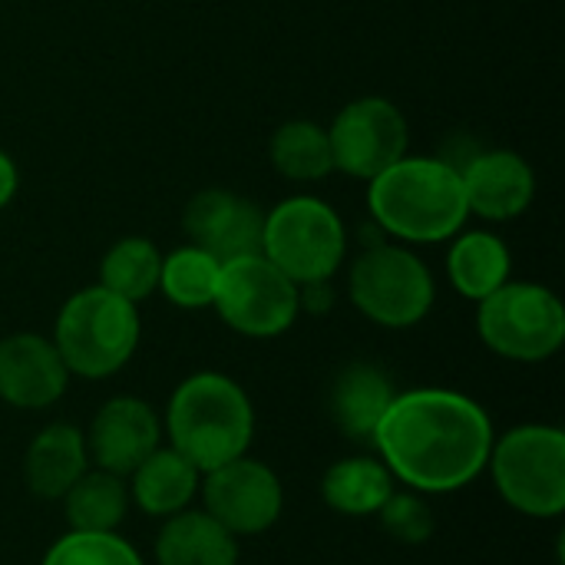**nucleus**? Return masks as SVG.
I'll list each match as a JSON object with an SVG mask.
<instances>
[{"instance_id":"1","label":"nucleus","mask_w":565,"mask_h":565,"mask_svg":"<svg viewBox=\"0 0 565 565\" xmlns=\"http://www.w3.org/2000/svg\"><path fill=\"white\" fill-rule=\"evenodd\" d=\"M497 430L483 404L450 387H414L391 401L374 427V450L414 493H460L487 473Z\"/></svg>"},{"instance_id":"2","label":"nucleus","mask_w":565,"mask_h":565,"mask_svg":"<svg viewBox=\"0 0 565 565\" xmlns=\"http://www.w3.org/2000/svg\"><path fill=\"white\" fill-rule=\"evenodd\" d=\"M162 437L199 473H209L252 450L255 404L228 374H189L166 404Z\"/></svg>"},{"instance_id":"3","label":"nucleus","mask_w":565,"mask_h":565,"mask_svg":"<svg viewBox=\"0 0 565 565\" xmlns=\"http://www.w3.org/2000/svg\"><path fill=\"white\" fill-rule=\"evenodd\" d=\"M367 209L384 232L414 245L454 238L470 215L460 166L427 156H404L374 175Z\"/></svg>"},{"instance_id":"4","label":"nucleus","mask_w":565,"mask_h":565,"mask_svg":"<svg viewBox=\"0 0 565 565\" xmlns=\"http://www.w3.org/2000/svg\"><path fill=\"white\" fill-rule=\"evenodd\" d=\"M139 338L142 321L136 305L103 285H93L66 298L50 341L56 344L70 377L106 381L132 361Z\"/></svg>"},{"instance_id":"5","label":"nucleus","mask_w":565,"mask_h":565,"mask_svg":"<svg viewBox=\"0 0 565 565\" xmlns=\"http://www.w3.org/2000/svg\"><path fill=\"white\" fill-rule=\"evenodd\" d=\"M487 470L500 500L520 516L559 520L565 513L563 427L520 424L497 434Z\"/></svg>"},{"instance_id":"6","label":"nucleus","mask_w":565,"mask_h":565,"mask_svg":"<svg viewBox=\"0 0 565 565\" xmlns=\"http://www.w3.org/2000/svg\"><path fill=\"white\" fill-rule=\"evenodd\" d=\"M480 341L516 364H543L565 344V308L556 291L536 281H507L477 301Z\"/></svg>"},{"instance_id":"7","label":"nucleus","mask_w":565,"mask_h":565,"mask_svg":"<svg viewBox=\"0 0 565 565\" xmlns=\"http://www.w3.org/2000/svg\"><path fill=\"white\" fill-rule=\"evenodd\" d=\"M344 252L348 232L341 215L315 195L285 199L265 215L262 255L298 288L328 281L341 268Z\"/></svg>"},{"instance_id":"8","label":"nucleus","mask_w":565,"mask_h":565,"mask_svg":"<svg viewBox=\"0 0 565 565\" xmlns=\"http://www.w3.org/2000/svg\"><path fill=\"white\" fill-rule=\"evenodd\" d=\"M348 288L354 308L391 331L420 324L437 301L430 268L401 245H374L358 255Z\"/></svg>"},{"instance_id":"9","label":"nucleus","mask_w":565,"mask_h":565,"mask_svg":"<svg viewBox=\"0 0 565 565\" xmlns=\"http://www.w3.org/2000/svg\"><path fill=\"white\" fill-rule=\"evenodd\" d=\"M212 308L218 318L245 338H278L301 315L298 285L278 271L262 252L222 262L218 291Z\"/></svg>"},{"instance_id":"10","label":"nucleus","mask_w":565,"mask_h":565,"mask_svg":"<svg viewBox=\"0 0 565 565\" xmlns=\"http://www.w3.org/2000/svg\"><path fill=\"white\" fill-rule=\"evenodd\" d=\"M199 500L202 510L215 523H222L235 540H252L275 530V523L285 513L281 477L248 454L202 473Z\"/></svg>"},{"instance_id":"11","label":"nucleus","mask_w":565,"mask_h":565,"mask_svg":"<svg viewBox=\"0 0 565 565\" xmlns=\"http://www.w3.org/2000/svg\"><path fill=\"white\" fill-rule=\"evenodd\" d=\"M334 169L354 179H374L407 156V119L384 96L348 103L328 129Z\"/></svg>"},{"instance_id":"12","label":"nucleus","mask_w":565,"mask_h":565,"mask_svg":"<svg viewBox=\"0 0 565 565\" xmlns=\"http://www.w3.org/2000/svg\"><path fill=\"white\" fill-rule=\"evenodd\" d=\"M89 463L116 477H129L156 447H162V417L142 397H109L83 430Z\"/></svg>"},{"instance_id":"13","label":"nucleus","mask_w":565,"mask_h":565,"mask_svg":"<svg viewBox=\"0 0 565 565\" xmlns=\"http://www.w3.org/2000/svg\"><path fill=\"white\" fill-rule=\"evenodd\" d=\"M70 387V371L56 344L43 334L0 338V401L13 411H46Z\"/></svg>"},{"instance_id":"14","label":"nucleus","mask_w":565,"mask_h":565,"mask_svg":"<svg viewBox=\"0 0 565 565\" xmlns=\"http://www.w3.org/2000/svg\"><path fill=\"white\" fill-rule=\"evenodd\" d=\"M185 235L192 245L205 248L218 262H232L242 255L262 252V225L265 215L255 202L225 192V189H205L199 192L182 215Z\"/></svg>"},{"instance_id":"15","label":"nucleus","mask_w":565,"mask_h":565,"mask_svg":"<svg viewBox=\"0 0 565 565\" xmlns=\"http://www.w3.org/2000/svg\"><path fill=\"white\" fill-rule=\"evenodd\" d=\"M460 179H463L467 209L490 222H510L523 215L536 195V175L530 162L510 149L477 152L460 169Z\"/></svg>"},{"instance_id":"16","label":"nucleus","mask_w":565,"mask_h":565,"mask_svg":"<svg viewBox=\"0 0 565 565\" xmlns=\"http://www.w3.org/2000/svg\"><path fill=\"white\" fill-rule=\"evenodd\" d=\"M86 437L76 424H46L23 450V487L43 503H60L66 490L89 470Z\"/></svg>"},{"instance_id":"17","label":"nucleus","mask_w":565,"mask_h":565,"mask_svg":"<svg viewBox=\"0 0 565 565\" xmlns=\"http://www.w3.org/2000/svg\"><path fill=\"white\" fill-rule=\"evenodd\" d=\"M394 397L397 391L387 371L367 361H354L334 374L328 391V414L348 440L367 444Z\"/></svg>"},{"instance_id":"18","label":"nucleus","mask_w":565,"mask_h":565,"mask_svg":"<svg viewBox=\"0 0 565 565\" xmlns=\"http://www.w3.org/2000/svg\"><path fill=\"white\" fill-rule=\"evenodd\" d=\"M126 487H129V503L142 516L169 520V516L195 507L202 473L182 454H175L169 444H162L126 477Z\"/></svg>"},{"instance_id":"19","label":"nucleus","mask_w":565,"mask_h":565,"mask_svg":"<svg viewBox=\"0 0 565 565\" xmlns=\"http://www.w3.org/2000/svg\"><path fill=\"white\" fill-rule=\"evenodd\" d=\"M238 540L202 507L162 520L152 546L156 565H238Z\"/></svg>"},{"instance_id":"20","label":"nucleus","mask_w":565,"mask_h":565,"mask_svg":"<svg viewBox=\"0 0 565 565\" xmlns=\"http://www.w3.org/2000/svg\"><path fill=\"white\" fill-rule=\"evenodd\" d=\"M397 490V480L381 463V457H341L321 477V500L341 516H377L387 497Z\"/></svg>"},{"instance_id":"21","label":"nucleus","mask_w":565,"mask_h":565,"mask_svg":"<svg viewBox=\"0 0 565 565\" xmlns=\"http://www.w3.org/2000/svg\"><path fill=\"white\" fill-rule=\"evenodd\" d=\"M60 503L73 533H116L132 510L126 477L99 467H89Z\"/></svg>"},{"instance_id":"22","label":"nucleus","mask_w":565,"mask_h":565,"mask_svg":"<svg viewBox=\"0 0 565 565\" xmlns=\"http://www.w3.org/2000/svg\"><path fill=\"white\" fill-rule=\"evenodd\" d=\"M510 271H513V255L507 242L493 232H467L450 245L447 255L450 285L470 301L490 298L497 288L510 281Z\"/></svg>"},{"instance_id":"23","label":"nucleus","mask_w":565,"mask_h":565,"mask_svg":"<svg viewBox=\"0 0 565 565\" xmlns=\"http://www.w3.org/2000/svg\"><path fill=\"white\" fill-rule=\"evenodd\" d=\"M218 275H222V262L215 255H209L199 245H185V248L162 255L159 291L175 308H185V311L212 308L215 291H218Z\"/></svg>"},{"instance_id":"24","label":"nucleus","mask_w":565,"mask_h":565,"mask_svg":"<svg viewBox=\"0 0 565 565\" xmlns=\"http://www.w3.org/2000/svg\"><path fill=\"white\" fill-rule=\"evenodd\" d=\"M271 166L291 182H318L334 172L328 129L308 119H291L271 136Z\"/></svg>"},{"instance_id":"25","label":"nucleus","mask_w":565,"mask_h":565,"mask_svg":"<svg viewBox=\"0 0 565 565\" xmlns=\"http://www.w3.org/2000/svg\"><path fill=\"white\" fill-rule=\"evenodd\" d=\"M159 271L162 255L149 238H122L116 242L103 265H99V285L132 305L146 301L152 291H159Z\"/></svg>"},{"instance_id":"26","label":"nucleus","mask_w":565,"mask_h":565,"mask_svg":"<svg viewBox=\"0 0 565 565\" xmlns=\"http://www.w3.org/2000/svg\"><path fill=\"white\" fill-rule=\"evenodd\" d=\"M40 565H146L139 550L119 533H63Z\"/></svg>"},{"instance_id":"27","label":"nucleus","mask_w":565,"mask_h":565,"mask_svg":"<svg viewBox=\"0 0 565 565\" xmlns=\"http://www.w3.org/2000/svg\"><path fill=\"white\" fill-rule=\"evenodd\" d=\"M377 520L381 530L401 546H424L437 533V520L427 497L414 490H394L387 503L377 510Z\"/></svg>"},{"instance_id":"28","label":"nucleus","mask_w":565,"mask_h":565,"mask_svg":"<svg viewBox=\"0 0 565 565\" xmlns=\"http://www.w3.org/2000/svg\"><path fill=\"white\" fill-rule=\"evenodd\" d=\"M17 182H20L17 166H13V159L0 149V209L17 195Z\"/></svg>"}]
</instances>
